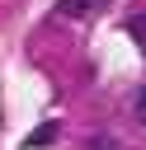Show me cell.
I'll return each mask as SVG.
<instances>
[{"mask_svg": "<svg viewBox=\"0 0 146 150\" xmlns=\"http://www.w3.org/2000/svg\"><path fill=\"white\" fill-rule=\"evenodd\" d=\"M57 9H61L66 19H85V14H94V9H99V0H61Z\"/></svg>", "mask_w": 146, "mask_h": 150, "instance_id": "obj_2", "label": "cell"}, {"mask_svg": "<svg viewBox=\"0 0 146 150\" xmlns=\"http://www.w3.org/2000/svg\"><path fill=\"white\" fill-rule=\"evenodd\" d=\"M57 136H61V122H42V127H33V131H28V145H33V150H42V145H52Z\"/></svg>", "mask_w": 146, "mask_h": 150, "instance_id": "obj_1", "label": "cell"}, {"mask_svg": "<svg viewBox=\"0 0 146 150\" xmlns=\"http://www.w3.org/2000/svg\"><path fill=\"white\" fill-rule=\"evenodd\" d=\"M137 117H141V127H146V84L137 89Z\"/></svg>", "mask_w": 146, "mask_h": 150, "instance_id": "obj_4", "label": "cell"}, {"mask_svg": "<svg viewBox=\"0 0 146 150\" xmlns=\"http://www.w3.org/2000/svg\"><path fill=\"white\" fill-rule=\"evenodd\" d=\"M127 33H132V38L146 47V14H132V19H127Z\"/></svg>", "mask_w": 146, "mask_h": 150, "instance_id": "obj_3", "label": "cell"}]
</instances>
